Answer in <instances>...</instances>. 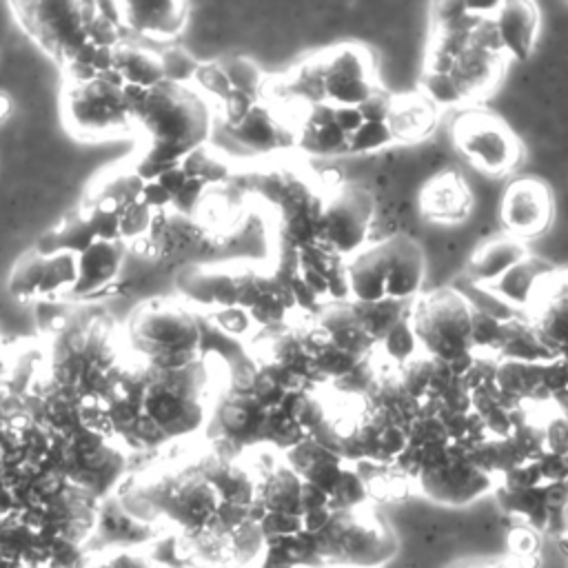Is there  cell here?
Here are the masks:
<instances>
[{"mask_svg": "<svg viewBox=\"0 0 568 568\" xmlns=\"http://www.w3.org/2000/svg\"><path fill=\"white\" fill-rule=\"evenodd\" d=\"M373 193L359 184H342L328 191L320 220V242L348 260L359 253L373 220Z\"/></svg>", "mask_w": 568, "mask_h": 568, "instance_id": "obj_12", "label": "cell"}, {"mask_svg": "<svg viewBox=\"0 0 568 568\" xmlns=\"http://www.w3.org/2000/svg\"><path fill=\"white\" fill-rule=\"evenodd\" d=\"M499 362H530L544 364L555 359V353L539 339L535 326L524 317L501 320L499 339L493 353Z\"/></svg>", "mask_w": 568, "mask_h": 568, "instance_id": "obj_29", "label": "cell"}, {"mask_svg": "<svg viewBox=\"0 0 568 568\" xmlns=\"http://www.w3.org/2000/svg\"><path fill=\"white\" fill-rule=\"evenodd\" d=\"M541 384L550 393V397L555 393L568 390V362H564L559 357L544 362L541 364Z\"/></svg>", "mask_w": 568, "mask_h": 568, "instance_id": "obj_45", "label": "cell"}, {"mask_svg": "<svg viewBox=\"0 0 568 568\" xmlns=\"http://www.w3.org/2000/svg\"><path fill=\"white\" fill-rule=\"evenodd\" d=\"M220 67H222V71H224V75H226V80L231 82L233 89L244 91V93L262 100L266 78L253 60L242 58V55H226V58L220 60Z\"/></svg>", "mask_w": 568, "mask_h": 568, "instance_id": "obj_35", "label": "cell"}, {"mask_svg": "<svg viewBox=\"0 0 568 568\" xmlns=\"http://www.w3.org/2000/svg\"><path fill=\"white\" fill-rule=\"evenodd\" d=\"M129 355L153 368H184L204 357V317L180 297L138 304L122 324Z\"/></svg>", "mask_w": 568, "mask_h": 568, "instance_id": "obj_7", "label": "cell"}, {"mask_svg": "<svg viewBox=\"0 0 568 568\" xmlns=\"http://www.w3.org/2000/svg\"><path fill=\"white\" fill-rule=\"evenodd\" d=\"M180 169L184 171L186 178L197 180V182H202L206 186L222 184V182L233 178L231 164L222 155H217L213 149H209L206 144L195 149L191 155H186L180 162Z\"/></svg>", "mask_w": 568, "mask_h": 568, "instance_id": "obj_34", "label": "cell"}, {"mask_svg": "<svg viewBox=\"0 0 568 568\" xmlns=\"http://www.w3.org/2000/svg\"><path fill=\"white\" fill-rule=\"evenodd\" d=\"M379 84L373 75L371 53L357 44L324 51V102L333 106H357Z\"/></svg>", "mask_w": 568, "mask_h": 568, "instance_id": "obj_14", "label": "cell"}, {"mask_svg": "<svg viewBox=\"0 0 568 568\" xmlns=\"http://www.w3.org/2000/svg\"><path fill=\"white\" fill-rule=\"evenodd\" d=\"M397 377H399V384L404 386V390L413 399L424 402L426 393H428L430 377H433V357L417 353L415 357H410L408 362L397 366Z\"/></svg>", "mask_w": 568, "mask_h": 568, "instance_id": "obj_36", "label": "cell"}, {"mask_svg": "<svg viewBox=\"0 0 568 568\" xmlns=\"http://www.w3.org/2000/svg\"><path fill=\"white\" fill-rule=\"evenodd\" d=\"M501 224L510 231V237L528 240L546 231L552 217L550 191L535 178H521L510 182L501 200Z\"/></svg>", "mask_w": 568, "mask_h": 568, "instance_id": "obj_15", "label": "cell"}, {"mask_svg": "<svg viewBox=\"0 0 568 568\" xmlns=\"http://www.w3.org/2000/svg\"><path fill=\"white\" fill-rule=\"evenodd\" d=\"M390 104H393V95L384 87H377L362 104H357V111L364 118V122L379 124L388 120Z\"/></svg>", "mask_w": 568, "mask_h": 568, "instance_id": "obj_43", "label": "cell"}, {"mask_svg": "<svg viewBox=\"0 0 568 568\" xmlns=\"http://www.w3.org/2000/svg\"><path fill=\"white\" fill-rule=\"evenodd\" d=\"M501 317H495L486 311L475 308L473 311V348L477 351H490L495 353L497 339H499Z\"/></svg>", "mask_w": 568, "mask_h": 568, "instance_id": "obj_41", "label": "cell"}, {"mask_svg": "<svg viewBox=\"0 0 568 568\" xmlns=\"http://www.w3.org/2000/svg\"><path fill=\"white\" fill-rule=\"evenodd\" d=\"M548 351L568 346V271H550L535 286L526 317Z\"/></svg>", "mask_w": 568, "mask_h": 568, "instance_id": "obj_16", "label": "cell"}, {"mask_svg": "<svg viewBox=\"0 0 568 568\" xmlns=\"http://www.w3.org/2000/svg\"><path fill=\"white\" fill-rule=\"evenodd\" d=\"M98 399L126 453L191 439L206 428L213 404L206 355L184 368H153L126 353Z\"/></svg>", "mask_w": 568, "mask_h": 568, "instance_id": "obj_3", "label": "cell"}, {"mask_svg": "<svg viewBox=\"0 0 568 568\" xmlns=\"http://www.w3.org/2000/svg\"><path fill=\"white\" fill-rule=\"evenodd\" d=\"M131 113L133 138L140 142L131 160L142 180H153L209 142L213 131V106L193 84L162 80L151 89L124 87Z\"/></svg>", "mask_w": 568, "mask_h": 568, "instance_id": "obj_6", "label": "cell"}, {"mask_svg": "<svg viewBox=\"0 0 568 568\" xmlns=\"http://www.w3.org/2000/svg\"><path fill=\"white\" fill-rule=\"evenodd\" d=\"M255 470L260 566L382 568L397 555L393 528L371 504L344 506L333 493L302 479L282 455Z\"/></svg>", "mask_w": 568, "mask_h": 568, "instance_id": "obj_2", "label": "cell"}, {"mask_svg": "<svg viewBox=\"0 0 568 568\" xmlns=\"http://www.w3.org/2000/svg\"><path fill=\"white\" fill-rule=\"evenodd\" d=\"M142 175L129 162L104 169L87 186L78 213L91 226L95 240L138 244L144 242L153 209L144 202Z\"/></svg>", "mask_w": 568, "mask_h": 568, "instance_id": "obj_8", "label": "cell"}, {"mask_svg": "<svg viewBox=\"0 0 568 568\" xmlns=\"http://www.w3.org/2000/svg\"><path fill=\"white\" fill-rule=\"evenodd\" d=\"M353 302H379L386 297V248L384 242L364 248L346 260Z\"/></svg>", "mask_w": 568, "mask_h": 568, "instance_id": "obj_27", "label": "cell"}, {"mask_svg": "<svg viewBox=\"0 0 568 568\" xmlns=\"http://www.w3.org/2000/svg\"><path fill=\"white\" fill-rule=\"evenodd\" d=\"M300 277H302V282L306 284V288H308L317 300L328 297V282H326L324 275H320V273H315V271H302V268H300Z\"/></svg>", "mask_w": 568, "mask_h": 568, "instance_id": "obj_47", "label": "cell"}, {"mask_svg": "<svg viewBox=\"0 0 568 568\" xmlns=\"http://www.w3.org/2000/svg\"><path fill=\"white\" fill-rule=\"evenodd\" d=\"M455 146L481 171L490 175L508 173L517 166L521 146L513 131L495 115L470 111L453 126Z\"/></svg>", "mask_w": 568, "mask_h": 568, "instance_id": "obj_13", "label": "cell"}, {"mask_svg": "<svg viewBox=\"0 0 568 568\" xmlns=\"http://www.w3.org/2000/svg\"><path fill=\"white\" fill-rule=\"evenodd\" d=\"M504 53L528 60L539 29V11L532 2H499L493 16Z\"/></svg>", "mask_w": 568, "mask_h": 568, "instance_id": "obj_22", "label": "cell"}, {"mask_svg": "<svg viewBox=\"0 0 568 568\" xmlns=\"http://www.w3.org/2000/svg\"><path fill=\"white\" fill-rule=\"evenodd\" d=\"M437 120V106L424 93L393 95L388 129L395 142H417L426 138Z\"/></svg>", "mask_w": 568, "mask_h": 568, "instance_id": "obj_28", "label": "cell"}, {"mask_svg": "<svg viewBox=\"0 0 568 568\" xmlns=\"http://www.w3.org/2000/svg\"><path fill=\"white\" fill-rule=\"evenodd\" d=\"M18 27L60 67L62 82H84L111 71L124 40L115 2H9Z\"/></svg>", "mask_w": 568, "mask_h": 568, "instance_id": "obj_4", "label": "cell"}, {"mask_svg": "<svg viewBox=\"0 0 568 568\" xmlns=\"http://www.w3.org/2000/svg\"><path fill=\"white\" fill-rule=\"evenodd\" d=\"M124 242L95 240L78 255V282L69 302H91L115 282L126 257Z\"/></svg>", "mask_w": 568, "mask_h": 568, "instance_id": "obj_19", "label": "cell"}, {"mask_svg": "<svg viewBox=\"0 0 568 568\" xmlns=\"http://www.w3.org/2000/svg\"><path fill=\"white\" fill-rule=\"evenodd\" d=\"M379 348L384 351V355L395 364H404L408 362L410 357H415L419 353V346H417V337L410 328V322H408V315L393 326V331L379 342Z\"/></svg>", "mask_w": 568, "mask_h": 568, "instance_id": "obj_37", "label": "cell"}, {"mask_svg": "<svg viewBox=\"0 0 568 568\" xmlns=\"http://www.w3.org/2000/svg\"><path fill=\"white\" fill-rule=\"evenodd\" d=\"M528 257L526 244L517 237H499L475 251L468 262V273L475 284H495L515 264Z\"/></svg>", "mask_w": 568, "mask_h": 568, "instance_id": "obj_30", "label": "cell"}, {"mask_svg": "<svg viewBox=\"0 0 568 568\" xmlns=\"http://www.w3.org/2000/svg\"><path fill=\"white\" fill-rule=\"evenodd\" d=\"M410 302L384 297L379 302H353V306H355V313H357L362 326L366 328L371 339L379 346V342L393 331V326L399 324L408 315Z\"/></svg>", "mask_w": 568, "mask_h": 568, "instance_id": "obj_33", "label": "cell"}, {"mask_svg": "<svg viewBox=\"0 0 568 568\" xmlns=\"http://www.w3.org/2000/svg\"><path fill=\"white\" fill-rule=\"evenodd\" d=\"M297 124L293 120H284L275 104L260 100L251 113L237 124L226 129L240 144L253 151H277L297 144Z\"/></svg>", "mask_w": 568, "mask_h": 568, "instance_id": "obj_18", "label": "cell"}, {"mask_svg": "<svg viewBox=\"0 0 568 568\" xmlns=\"http://www.w3.org/2000/svg\"><path fill=\"white\" fill-rule=\"evenodd\" d=\"M204 235V229L193 215L178 213L173 209H162L153 213L149 233L142 244L151 248L153 255H175L195 246Z\"/></svg>", "mask_w": 568, "mask_h": 568, "instance_id": "obj_24", "label": "cell"}, {"mask_svg": "<svg viewBox=\"0 0 568 568\" xmlns=\"http://www.w3.org/2000/svg\"><path fill=\"white\" fill-rule=\"evenodd\" d=\"M424 217L433 222H459L470 211V193L459 173L448 171L430 180L419 195Z\"/></svg>", "mask_w": 568, "mask_h": 568, "instance_id": "obj_23", "label": "cell"}, {"mask_svg": "<svg viewBox=\"0 0 568 568\" xmlns=\"http://www.w3.org/2000/svg\"><path fill=\"white\" fill-rule=\"evenodd\" d=\"M495 386L510 399L524 402H548L550 393L541 384V364L530 362H499Z\"/></svg>", "mask_w": 568, "mask_h": 568, "instance_id": "obj_31", "label": "cell"}, {"mask_svg": "<svg viewBox=\"0 0 568 568\" xmlns=\"http://www.w3.org/2000/svg\"><path fill=\"white\" fill-rule=\"evenodd\" d=\"M78 282V255L69 251L42 253L29 248L9 273L7 286L13 300L33 304L69 302Z\"/></svg>", "mask_w": 568, "mask_h": 568, "instance_id": "obj_11", "label": "cell"}, {"mask_svg": "<svg viewBox=\"0 0 568 568\" xmlns=\"http://www.w3.org/2000/svg\"><path fill=\"white\" fill-rule=\"evenodd\" d=\"M111 71L124 87L131 89H151L164 80L160 51H153L129 38H124L113 49Z\"/></svg>", "mask_w": 568, "mask_h": 568, "instance_id": "obj_26", "label": "cell"}, {"mask_svg": "<svg viewBox=\"0 0 568 568\" xmlns=\"http://www.w3.org/2000/svg\"><path fill=\"white\" fill-rule=\"evenodd\" d=\"M53 320L42 322L49 379L78 397H98L124 359L122 324L95 302H55Z\"/></svg>", "mask_w": 568, "mask_h": 568, "instance_id": "obj_5", "label": "cell"}, {"mask_svg": "<svg viewBox=\"0 0 568 568\" xmlns=\"http://www.w3.org/2000/svg\"><path fill=\"white\" fill-rule=\"evenodd\" d=\"M550 271H555V268L548 262L528 255L519 264H515L504 277H499L495 284H490V288L495 293H499L504 300H508L510 304L528 308V302H530V295H532L535 286Z\"/></svg>", "mask_w": 568, "mask_h": 568, "instance_id": "obj_32", "label": "cell"}, {"mask_svg": "<svg viewBox=\"0 0 568 568\" xmlns=\"http://www.w3.org/2000/svg\"><path fill=\"white\" fill-rule=\"evenodd\" d=\"M386 248V297L410 302L424 282V257L419 246L408 235H393L384 242Z\"/></svg>", "mask_w": 568, "mask_h": 568, "instance_id": "obj_20", "label": "cell"}, {"mask_svg": "<svg viewBox=\"0 0 568 568\" xmlns=\"http://www.w3.org/2000/svg\"><path fill=\"white\" fill-rule=\"evenodd\" d=\"M11 100H9V95L7 93H0V122L11 113Z\"/></svg>", "mask_w": 568, "mask_h": 568, "instance_id": "obj_49", "label": "cell"}, {"mask_svg": "<svg viewBox=\"0 0 568 568\" xmlns=\"http://www.w3.org/2000/svg\"><path fill=\"white\" fill-rule=\"evenodd\" d=\"M162 69H164V80L178 82V84H193L195 71L200 62L182 47H169L160 51Z\"/></svg>", "mask_w": 568, "mask_h": 568, "instance_id": "obj_38", "label": "cell"}, {"mask_svg": "<svg viewBox=\"0 0 568 568\" xmlns=\"http://www.w3.org/2000/svg\"><path fill=\"white\" fill-rule=\"evenodd\" d=\"M308 155L348 153V135H344L333 120V104L306 106L297 124V144Z\"/></svg>", "mask_w": 568, "mask_h": 568, "instance_id": "obj_25", "label": "cell"}, {"mask_svg": "<svg viewBox=\"0 0 568 568\" xmlns=\"http://www.w3.org/2000/svg\"><path fill=\"white\" fill-rule=\"evenodd\" d=\"M395 142L393 133L386 122H364L353 135H348V153H364V151H375L379 146H386Z\"/></svg>", "mask_w": 568, "mask_h": 568, "instance_id": "obj_40", "label": "cell"}, {"mask_svg": "<svg viewBox=\"0 0 568 568\" xmlns=\"http://www.w3.org/2000/svg\"><path fill=\"white\" fill-rule=\"evenodd\" d=\"M497 366H499V359H497L495 355H477V353H475V359H473L468 373H466L464 377H459V379H462L464 386L473 393V390H477L479 386L495 384Z\"/></svg>", "mask_w": 568, "mask_h": 568, "instance_id": "obj_42", "label": "cell"}, {"mask_svg": "<svg viewBox=\"0 0 568 568\" xmlns=\"http://www.w3.org/2000/svg\"><path fill=\"white\" fill-rule=\"evenodd\" d=\"M60 120L82 142L133 138V113L124 84L109 71L84 82H62Z\"/></svg>", "mask_w": 568, "mask_h": 568, "instance_id": "obj_9", "label": "cell"}, {"mask_svg": "<svg viewBox=\"0 0 568 568\" xmlns=\"http://www.w3.org/2000/svg\"><path fill=\"white\" fill-rule=\"evenodd\" d=\"M424 95L435 104V106H453V104H464V98L455 84V80L448 75H437V73H424L422 78Z\"/></svg>", "mask_w": 568, "mask_h": 568, "instance_id": "obj_39", "label": "cell"}, {"mask_svg": "<svg viewBox=\"0 0 568 568\" xmlns=\"http://www.w3.org/2000/svg\"><path fill=\"white\" fill-rule=\"evenodd\" d=\"M450 568H519V566L508 559H475V561L455 564Z\"/></svg>", "mask_w": 568, "mask_h": 568, "instance_id": "obj_48", "label": "cell"}, {"mask_svg": "<svg viewBox=\"0 0 568 568\" xmlns=\"http://www.w3.org/2000/svg\"><path fill=\"white\" fill-rule=\"evenodd\" d=\"M473 304L455 288H437L410 302L408 322L419 353L453 362L473 348Z\"/></svg>", "mask_w": 568, "mask_h": 568, "instance_id": "obj_10", "label": "cell"}, {"mask_svg": "<svg viewBox=\"0 0 568 568\" xmlns=\"http://www.w3.org/2000/svg\"><path fill=\"white\" fill-rule=\"evenodd\" d=\"M253 462L211 446L162 459L122 479V510L173 535L175 555L191 568H251L262 557L255 521Z\"/></svg>", "mask_w": 568, "mask_h": 568, "instance_id": "obj_1", "label": "cell"}, {"mask_svg": "<svg viewBox=\"0 0 568 568\" xmlns=\"http://www.w3.org/2000/svg\"><path fill=\"white\" fill-rule=\"evenodd\" d=\"M333 120L344 135H353L364 124L357 106H333Z\"/></svg>", "mask_w": 568, "mask_h": 568, "instance_id": "obj_46", "label": "cell"}, {"mask_svg": "<svg viewBox=\"0 0 568 568\" xmlns=\"http://www.w3.org/2000/svg\"><path fill=\"white\" fill-rule=\"evenodd\" d=\"M251 568H264V566H260V561H257V564H255V566H251Z\"/></svg>", "mask_w": 568, "mask_h": 568, "instance_id": "obj_50", "label": "cell"}, {"mask_svg": "<svg viewBox=\"0 0 568 568\" xmlns=\"http://www.w3.org/2000/svg\"><path fill=\"white\" fill-rule=\"evenodd\" d=\"M124 38L171 42L186 27V2H115Z\"/></svg>", "mask_w": 568, "mask_h": 568, "instance_id": "obj_17", "label": "cell"}, {"mask_svg": "<svg viewBox=\"0 0 568 568\" xmlns=\"http://www.w3.org/2000/svg\"><path fill=\"white\" fill-rule=\"evenodd\" d=\"M541 424H544L546 450L568 455V417H564L561 413H555Z\"/></svg>", "mask_w": 568, "mask_h": 568, "instance_id": "obj_44", "label": "cell"}, {"mask_svg": "<svg viewBox=\"0 0 568 568\" xmlns=\"http://www.w3.org/2000/svg\"><path fill=\"white\" fill-rule=\"evenodd\" d=\"M315 324L331 337V342L337 348L351 353L357 359L371 357V353L377 348V344L362 326L351 300L322 302V306L315 313Z\"/></svg>", "mask_w": 568, "mask_h": 568, "instance_id": "obj_21", "label": "cell"}]
</instances>
